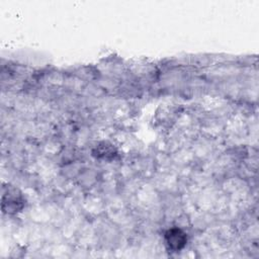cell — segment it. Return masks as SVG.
<instances>
[{
  "label": "cell",
  "instance_id": "obj_1",
  "mask_svg": "<svg viewBox=\"0 0 259 259\" xmlns=\"http://www.w3.org/2000/svg\"><path fill=\"white\" fill-rule=\"evenodd\" d=\"M24 197L21 192L14 187L7 186L3 190L2 210L8 214H14L24 207Z\"/></svg>",
  "mask_w": 259,
  "mask_h": 259
},
{
  "label": "cell",
  "instance_id": "obj_2",
  "mask_svg": "<svg viewBox=\"0 0 259 259\" xmlns=\"http://www.w3.org/2000/svg\"><path fill=\"white\" fill-rule=\"evenodd\" d=\"M164 240L169 250L180 251L187 243V235L179 228H171L165 232Z\"/></svg>",
  "mask_w": 259,
  "mask_h": 259
},
{
  "label": "cell",
  "instance_id": "obj_3",
  "mask_svg": "<svg viewBox=\"0 0 259 259\" xmlns=\"http://www.w3.org/2000/svg\"><path fill=\"white\" fill-rule=\"evenodd\" d=\"M93 155L98 158V159H105V160H108V159H112L115 157L116 155V151L115 149L112 147V145L108 144V143H101L99 144L95 150L93 151Z\"/></svg>",
  "mask_w": 259,
  "mask_h": 259
}]
</instances>
